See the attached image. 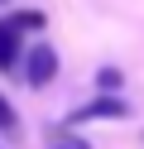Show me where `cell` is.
I'll use <instances>...</instances> for the list:
<instances>
[{"mask_svg": "<svg viewBox=\"0 0 144 149\" xmlns=\"http://www.w3.org/2000/svg\"><path fill=\"white\" fill-rule=\"evenodd\" d=\"M125 116H130V101L125 96H96V101H86V106L72 111V125H86V120H125Z\"/></svg>", "mask_w": 144, "mask_h": 149, "instance_id": "cell-1", "label": "cell"}, {"mask_svg": "<svg viewBox=\"0 0 144 149\" xmlns=\"http://www.w3.org/2000/svg\"><path fill=\"white\" fill-rule=\"evenodd\" d=\"M24 63H29V68H24V82H29V87H48V82L58 77V53L53 48H34Z\"/></svg>", "mask_w": 144, "mask_h": 149, "instance_id": "cell-2", "label": "cell"}, {"mask_svg": "<svg viewBox=\"0 0 144 149\" xmlns=\"http://www.w3.org/2000/svg\"><path fill=\"white\" fill-rule=\"evenodd\" d=\"M19 63H24V58H19V24L15 19H0V68L15 72Z\"/></svg>", "mask_w": 144, "mask_h": 149, "instance_id": "cell-3", "label": "cell"}, {"mask_svg": "<svg viewBox=\"0 0 144 149\" xmlns=\"http://www.w3.org/2000/svg\"><path fill=\"white\" fill-rule=\"evenodd\" d=\"M15 24H19V34H24V29H43V15H38V10H19Z\"/></svg>", "mask_w": 144, "mask_h": 149, "instance_id": "cell-4", "label": "cell"}, {"mask_svg": "<svg viewBox=\"0 0 144 149\" xmlns=\"http://www.w3.org/2000/svg\"><path fill=\"white\" fill-rule=\"evenodd\" d=\"M53 149H91V144L77 139V135H53Z\"/></svg>", "mask_w": 144, "mask_h": 149, "instance_id": "cell-5", "label": "cell"}, {"mask_svg": "<svg viewBox=\"0 0 144 149\" xmlns=\"http://www.w3.org/2000/svg\"><path fill=\"white\" fill-rule=\"evenodd\" d=\"M96 82H101L106 91H111V87H120V68H101V72H96Z\"/></svg>", "mask_w": 144, "mask_h": 149, "instance_id": "cell-6", "label": "cell"}, {"mask_svg": "<svg viewBox=\"0 0 144 149\" xmlns=\"http://www.w3.org/2000/svg\"><path fill=\"white\" fill-rule=\"evenodd\" d=\"M0 130H15V111H10L5 96H0Z\"/></svg>", "mask_w": 144, "mask_h": 149, "instance_id": "cell-7", "label": "cell"}]
</instances>
